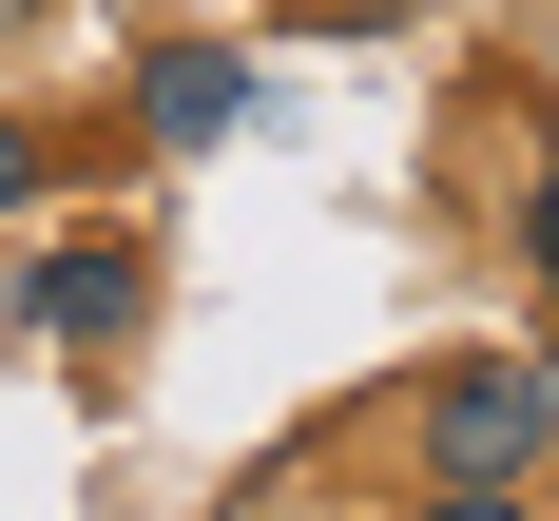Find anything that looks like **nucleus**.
I'll use <instances>...</instances> for the list:
<instances>
[{
	"instance_id": "nucleus-2",
	"label": "nucleus",
	"mask_w": 559,
	"mask_h": 521,
	"mask_svg": "<svg viewBox=\"0 0 559 521\" xmlns=\"http://www.w3.org/2000/svg\"><path fill=\"white\" fill-rule=\"evenodd\" d=\"M0 329H20V347H78V367H97V347H135V329H155V251H135V232H58L39 271L0 289Z\"/></svg>"
},
{
	"instance_id": "nucleus-4",
	"label": "nucleus",
	"mask_w": 559,
	"mask_h": 521,
	"mask_svg": "<svg viewBox=\"0 0 559 521\" xmlns=\"http://www.w3.org/2000/svg\"><path fill=\"white\" fill-rule=\"evenodd\" d=\"M20 193H39V135H20V116H0V213H20Z\"/></svg>"
},
{
	"instance_id": "nucleus-1",
	"label": "nucleus",
	"mask_w": 559,
	"mask_h": 521,
	"mask_svg": "<svg viewBox=\"0 0 559 521\" xmlns=\"http://www.w3.org/2000/svg\"><path fill=\"white\" fill-rule=\"evenodd\" d=\"M540 463H559V367H540V347H463L444 387H425V502H444V521H502Z\"/></svg>"
},
{
	"instance_id": "nucleus-3",
	"label": "nucleus",
	"mask_w": 559,
	"mask_h": 521,
	"mask_svg": "<svg viewBox=\"0 0 559 521\" xmlns=\"http://www.w3.org/2000/svg\"><path fill=\"white\" fill-rule=\"evenodd\" d=\"M231 116H251V58L231 39H155L135 58V135H155V155H213Z\"/></svg>"
},
{
	"instance_id": "nucleus-5",
	"label": "nucleus",
	"mask_w": 559,
	"mask_h": 521,
	"mask_svg": "<svg viewBox=\"0 0 559 521\" xmlns=\"http://www.w3.org/2000/svg\"><path fill=\"white\" fill-rule=\"evenodd\" d=\"M521 251H540V271H559V174H540V193H521Z\"/></svg>"
}]
</instances>
